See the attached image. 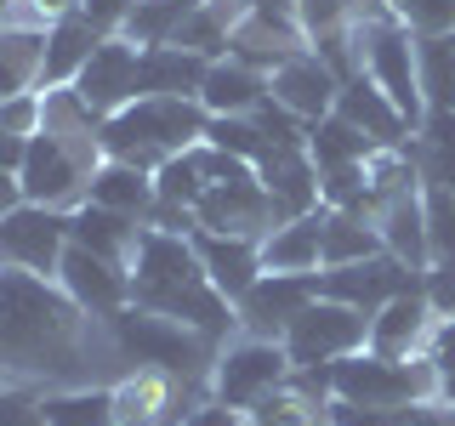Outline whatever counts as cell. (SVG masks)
Returning <instances> with one entry per match:
<instances>
[{"instance_id": "cell-31", "label": "cell", "mask_w": 455, "mask_h": 426, "mask_svg": "<svg viewBox=\"0 0 455 426\" xmlns=\"http://www.w3.org/2000/svg\"><path fill=\"white\" fill-rule=\"evenodd\" d=\"M307 154L319 170H341V165H370L376 142H370L359 125H347L341 114H324L319 125H307Z\"/></svg>"}, {"instance_id": "cell-18", "label": "cell", "mask_w": 455, "mask_h": 426, "mask_svg": "<svg viewBox=\"0 0 455 426\" xmlns=\"http://www.w3.org/2000/svg\"><path fill=\"white\" fill-rule=\"evenodd\" d=\"M296 51H307V35L296 18H274V12H251L234 23V35H228V57L234 63L256 68V75H274L279 63H291Z\"/></svg>"}, {"instance_id": "cell-34", "label": "cell", "mask_w": 455, "mask_h": 426, "mask_svg": "<svg viewBox=\"0 0 455 426\" xmlns=\"http://www.w3.org/2000/svg\"><path fill=\"white\" fill-rule=\"evenodd\" d=\"M194 6L199 0H137L132 23H125V40H132V46H171Z\"/></svg>"}, {"instance_id": "cell-51", "label": "cell", "mask_w": 455, "mask_h": 426, "mask_svg": "<svg viewBox=\"0 0 455 426\" xmlns=\"http://www.w3.org/2000/svg\"><path fill=\"white\" fill-rule=\"evenodd\" d=\"M450 426H455V404H450Z\"/></svg>"}, {"instance_id": "cell-14", "label": "cell", "mask_w": 455, "mask_h": 426, "mask_svg": "<svg viewBox=\"0 0 455 426\" xmlns=\"http://www.w3.org/2000/svg\"><path fill=\"white\" fill-rule=\"evenodd\" d=\"M313 296H319V273H262L245 296H239V307H234L239 330L279 341L284 330H291V319L313 302Z\"/></svg>"}, {"instance_id": "cell-41", "label": "cell", "mask_w": 455, "mask_h": 426, "mask_svg": "<svg viewBox=\"0 0 455 426\" xmlns=\"http://www.w3.org/2000/svg\"><path fill=\"white\" fill-rule=\"evenodd\" d=\"M427 359H433V375H438V398L455 404V319H438L433 341H427Z\"/></svg>"}, {"instance_id": "cell-44", "label": "cell", "mask_w": 455, "mask_h": 426, "mask_svg": "<svg viewBox=\"0 0 455 426\" xmlns=\"http://www.w3.org/2000/svg\"><path fill=\"white\" fill-rule=\"evenodd\" d=\"M68 12H80V0H18V6H12V23H23V28H52L57 18H68Z\"/></svg>"}, {"instance_id": "cell-16", "label": "cell", "mask_w": 455, "mask_h": 426, "mask_svg": "<svg viewBox=\"0 0 455 426\" xmlns=\"http://www.w3.org/2000/svg\"><path fill=\"white\" fill-rule=\"evenodd\" d=\"M137 57H142V46H132L125 35H108L103 46L92 51V63L80 68V80H75L80 103L92 114H103V120L120 114L137 97Z\"/></svg>"}, {"instance_id": "cell-7", "label": "cell", "mask_w": 455, "mask_h": 426, "mask_svg": "<svg viewBox=\"0 0 455 426\" xmlns=\"http://www.w3.org/2000/svg\"><path fill=\"white\" fill-rule=\"evenodd\" d=\"M353 46H359V75L376 80L410 125H421L427 97H421V68H416V35L398 23H364L353 28Z\"/></svg>"}, {"instance_id": "cell-48", "label": "cell", "mask_w": 455, "mask_h": 426, "mask_svg": "<svg viewBox=\"0 0 455 426\" xmlns=\"http://www.w3.org/2000/svg\"><path fill=\"white\" fill-rule=\"evenodd\" d=\"M251 12H274V18H296V0H245Z\"/></svg>"}, {"instance_id": "cell-20", "label": "cell", "mask_w": 455, "mask_h": 426, "mask_svg": "<svg viewBox=\"0 0 455 426\" xmlns=\"http://www.w3.org/2000/svg\"><path fill=\"white\" fill-rule=\"evenodd\" d=\"M336 114L347 125H359V131L376 142V148H404L410 137H416V125L398 114V103L387 91H381L370 75H353V80H341V91H336Z\"/></svg>"}, {"instance_id": "cell-43", "label": "cell", "mask_w": 455, "mask_h": 426, "mask_svg": "<svg viewBox=\"0 0 455 426\" xmlns=\"http://www.w3.org/2000/svg\"><path fill=\"white\" fill-rule=\"evenodd\" d=\"M177 426H245V409H234V404H222V398L199 392V398H188V404H182Z\"/></svg>"}, {"instance_id": "cell-13", "label": "cell", "mask_w": 455, "mask_h": 426, "mask_svg": "<svg viewBox=\"0 0 455 426\" xmlns=\"http://www.w3.org/2000/svg\"><path fill=\"white\" fill-rule=\"evenodd\" d=\"M416 284H421L416 267L398 262L393 250H381V256H364V262H347V267H324L319 296H336V302H347V307L376 312L381 302H393L398 290H416Z\"/></svg>"}, {"instance_id": "cell-22", "label": "cell", "mask_w": 455, "mask_h": 426, "mask_svg": "<svg viewBox=\"0 0 455 426\" xmlns=\"http://www.w3.org/2000/svg\"><path fill=\"white\" fill-rule=\"evenodd\" d=\"M68 233H75V245L108 256V262L132 267L137 250H142V233H148V222L142 217H125V210H108V205H75L68 210Z\"/></svg>"}, {"instance_id": "cell-17", "label": "cell", "mask_w": 455, "mask_h": 426, "mask_svg": "<svg viewBox=\"0 0 455 426\" xmlns=\"http://www.w3.org/2000/svg\"><path fill=\"white\" fill-rule=\"evenodd\" d=\"M256 177H262L267 199H274V217L291 222V217H307V210H319V165H313L307 142H284V148H267V160L256 165Z\"/></svg>"}, {"instance_id": "cell-27", "label": "cell", "mask_w": 455, "mask_h": 426, "mask_svg": "<svg viewBox=\"0 0 455 426\" xmlns=\"http://www.w3.org/2000/svg\"><path fill=\"white\" fill-rule=\"evenodd\" d=\"M262 97H267V75L234 63V57H217L199 80V108L205 114H251Z\"/></svg>"}, {"instance_id": "cell-40", "label": "cell", "mask_w": 455, "mask_h": 426, "mask_svg": "<svg viewBox=\"0 0 455 426\" xmlns=\"http://www.w3.org/2000/svg\"><path fill=\"white\" fill-rule=\"evenodd\" d=\"M421 296L438 319H455V256H438L421 267Z\"/></svg>"}, {"instance_id": "cell-15", "label": "cell", "mask_w": 455, "mask_h": 426, "mask_svg": "<svg viewBox=\"0 0 455 426\" xmlns=\"http://www.w3.org/2000/svg\"><path fill=\"white\" fill-rule=\"evenodd\" d=\"M336 91H341L336 68L324 63L313 46L296 51L291 63H279L274 75H267V97H274L279 108H291L302 125H319L324 114H336Z\"/></svg>"}, {"instance_id": "cell-12", "label": "cell", "mask_w": 455, "mask_h": 426, "mask_svg": "<svg viewBox=\"0 0 455 426\" xmlns=\"http://www.w3.org/2000/svg\"><path fill=\"white\" fill-rule=\"evenodd\" d=\"M114 392V415L120 426H154V421H177L182 404L199 392H188V381H177L171 369H154V364H132L108 381Z\"/></svg>"}, {"instance_id": "cell-25", "label": "cell", "mask_w": 455, "mask_h": 426, "mask_svg": "<svg viewBox=\"0 0 455 426\" xmlns=\"http://www.w3.org/2000/svg\"><path fill=\"white\" fill-rule=\"evenodd\" d=\"M205 57L182 51V46H142L137 57V97H199L205 80Z\"/></svg>"}, {"instance_id": "cell-50", "label": "cell", "mask_w": 455, "mask_h": 426, "mask_svg": "<svg viewBox=\"0 0 455 426\" xmlns=\"http://www.w3.org/2000/svg\"><path fill=\"white\" fill-rule=\"evenodd\" d=\"M154 426H177V421H154Z\"/></svg>"}, {"instance_id": "cell-8", "label": "cell", "mask_w": 455, "mask_h": 426, "mask_svg": "<svg viewBox=\"0 0 455 426\" xmlns=\"http://www.w3.org/2000/svg\"><path fill=\"white\" fill-rule=\"evenodd\" d=\"M75 245L68 233V210H46V205H12L0 217V267H18L35 279H57L63 250Z\"/></svg>"}, {"instance_id": "cell-35", "label": "cell", "mask_w": 455, "mask_h": 426, "mask_svg": "<svg viewBox=\"0 0 455 426\" xmlns=\"http://www.w3.org/2000/svg\"><path fill=\"white\" fill-rule=\"evenodd\" d=\"M205 142L222 148V154H234V160H245V165H262L267 148H274L251 114H211V120H205Z\"/></svg>"}, {"instance_id": "cell-45", "label": "cell", "mask_w": 455, "mask_h": 426, "mask_svg": "<svg viewBox=\"0 0 455 426\" xmlns=\"http://www.w3.org/2000/svg\"><path fill=\"white\" fill-rule=\"evenodd\" d=\"M80 12L92 18L103 35H125V23H132L137 0H80Z\"/></svg>"}, {"instance_id": "cell-9", "label": "cell", "mask_w": 455, "mask_h": 426, "mask_svg": "<svg viewBox=\"0 0 455 426\" xmlns=\"http://www.w3.org/2000/svg\"><path fill=\"white\" fill-rule=\"evenodd\" d=\"M92 160L75 154L68 142H57L52 131L28 137L23 148V165H18V182H23V199L28 205H46V210H75L85 205V188H92Z\"/></svg>"}, {"instance_id": "cell-29", "label": "cell", "mask_w": 455, "mask_h": 426, "mask_svg": "<svg viewBox=\"0 0 455 426\" xmlns=\"http://www.w3.org/2000/svg\"><path fill=\"white\" fill-rule=\"evenodd\" d=\"M381 227L376 217L364 210H324V227H319V256L324 267H347V262H364V256H381Z\"/></svg>"}, {"instance_id": "cell-42", "label": "cell", "mask_w": 455, "mask_h": 426, "mask_svg": "<svg viewBox=\"0 0 455 426\" xmlns=\"http://www.w3.org/2000/svg\"><path fill=\"white\" fill-rule=\"evenodd\" d=\"M296 23L307 40H324L336 28H347V0H296Z\"/></svg>"}, {"instance_id": "cell-21", "label": "cell", "mask_w": 455, "mask_h": 426, "mask_svg": "<svg viewBox=\"0 0 455 426\" xmlns=\"http://www.w3.org/2000/svg\"><path fill=\"white\" fill-rule=\"evenodd\" d=\"M194 250H199V262H205L211 284H217V290H222L234 307H239V296H245L251 284L262 279V239L205 233V227H194Z\"/></svg>"}, {"instance_id": "cell-11", "label": "cell", "mask_w": 455, "mask_h": 426, "mask_svg": "<svg viewBox=\"0 0 455 426\" xmlns=\"http://www.w3.org/2000/svg\"><path fill=\"white\" fill-rule=\"evenodd\" d=\"M57 284L75 307H85L92 319H114L120 307H132V267L108 262V256L85 250V245H68L63 250V267H57Z\"/></svg>"}, {"instance_id": "cell-32", "label": "cell", "mask_w": 455, "mask_h": 426, "mask_svg": "<svg viewBox=\"0 0 455 426\" xmlns=\"http://www.w3.org/2000/svg\"><path fill=\"white\" fill-rule=\"evenodd\" d=\"M46 426H120L114 392L103 381H92V387H52L46 392Z\"/></svg>"}, {"instance_id": "cell-47", "label": "cell", "mask_w": 455, "mask_h": 426, "mask_svg": "<svg viewBox=\"0 0 455 426\" xmlns=\"http://www.w3.org/2000/svg\"><path fill=\"white\" fill-rule=\"evenodd\" d=\"M12 205H23V182H18V170H0V217Z\"/></svg>"}, {"instance_id": "cell-38", "label": "cell", "mask_w": 455, "mask_h": 426, "mask_svg": "<svg viewBox=\"0 0 455 426\" xmlns=\"http://www.w3.org/2000/svg\"><path fill=\"white\" fill-rule=\"evenodd\" d=\"M0 426H46V392L23 381H0Z\"/></svg>"}, {"instance_id": "cell-5", "label": "cell", "mask_w": 455, "mask_h": 426, "mask_svg": "<svg viewBox=\"0 0 455 426\" xmlns=\"http://www.w3.org/2000/svg\"><path fill=\"white\" fill-rule=\"evenodd\" d=\"M279 341H284V352H291L296 369H331L336 359L370 347V312L336 302V296H313Z\"/></svg>"}, {"instance_id": "cell-6", "label": "cell", "mask_w": 455, "mask_h": 426, "mask_svg": "<svg viewBox=\"0 0 455 426\" xmlns=\"http://www.w3.org/2000/svg\"><path fill=\"white\" fill-rule=\"evenodd\" d=\"M291 352H284V341H267V335H228L217 347V364H211V398H222V404L234 409H251L262 404L267 392H279L284 381H291Z\"/></svg>"}, {"instance_id": "cell-2", "label": "cell", "mask_w": 455, "mask_h": 426, "mask_svg": "<svg viewBox=\"0 0 455 426\" xmlns=\"http://www.w3.org/2000/svg\"><path fill=\"white\" fill-rule=\"evenodd\" d=\"M132 302L148 312H165V319L194 324L199 335H211L222 347L228 335H239V312L234 302L211 284L205 262L194 250V233H165V227H148L142 233V250L132 262Z\"/></svg>"}, {"instance_id": "cell-33", "label": "cell", "mask_w": 455, "mask_h": 426, "mask_svg": "<svg viewBox=\"0 0 455 426\" xmlns=\"http://www.w3.org/2000/svg\"><path fill=\"white\" fill-rule=\"evenodd\" d=\"M416 68H421L427 108H450L455 114V35L416 40Z\"/></svg>"}, {"instance_id": "cell-1", "label": "cell", "mask_w": 455, "mask_h": 426, "mask_svg": "<svg viewBox=\"0 0 455 426\" xmlns=\"http://www.w3.org/2000/svg\"><path fill=\"white\" fill-rule=\"evenodd\" d=\"M125 369L108 319H92L63 296L57 279L0 267V381L23 387H92Z\"/></svg>"}, {"instance_id": "cell-19", "label": "cell", "mask_w": 455, "mask_h": 426, "mask_svg": "<svg viewBox=\"0 0 455 426\" xmlns=\"http://www.w3.org/2000/svg\"><path fill=\"white\" fill-rule=\"evenodd\" d=\"M438 330V312L427 307L421 284L416 290H398L393 302H381L370 312V352H387V359H416L427 352V341Z\"/></svg>"}, {"instance_id": "cell-24", "label": "cell", "mask_w": 455, "mask_h": 426, "mask_svg": "<svg viewBox=\"0 0 455 426\" xmlns=\"http://www.w3.org/2000/svg\"><path fill=\"white\" fill-rule=\"evenodd\" d=\"M103 28H97L85 12H68V18H57L46 28V68H40V91L46 85H75L80 80V68L92 63V51L103 46Z\"/></svg>"}, {"instance_id": "cell-46", "label": "cell", "mask_w": 455, "mask_h": 426, "mask_svg": "<svg viewBox=\"0 0 455 426\" xmlns=\"http://www.w3.org/2000/svg\"><path fill=\"white\" fill-rule=\"evenodd\" d=\"M23 148H28V142L12 137L6 125H0V170H18V165H23Z\"/></svg>"}, {"instance_id": "cell-39", "label": "cell", "mask_w": 455, "mask_h": 426, "mask_svg": "<svg viewBox=\"0 0 455 426\" xmlns=\"http://www.w3.org/2000/svg\"><path fill=\"white\" fill-rule=\"evenodd\" d=\"M0 125H6L12 137H40V125H46V91H18V97H0Z\"/></svg>"}, {"instance_id": "cell-10", "label": "cell", "mask_w": 455, "mask_h": 426, "mask_svg": "<svg viewBox=\"0 0 455 426\" xmlns=\"http://www.w3.org/2000/svg\"><path fill=\"white\" fill-rule=\"evenodd\" d=\"M194 222L205 227V233H239V239H262L267 227H274V199H267L262 177L251 170H239V177H222V182H205L194 199Z\"/></svg>"}, {"instance_id": "cell-4", "label": "cell", "mask_w": 455, "mask_h": 426, "mask_svg": "<svg viewBox=\"0 0 455 426\" xmlns=\"http://www.w3.org/2000/svg\"><path fill=\"white\" fill-rule=\"evenodd\" d=\"M108 335L120 347L125 369L132 364H154V369H171L177 381H188V392H211V364H217V341L199 335L194 324L182 319H165V312H148V307H120L108 319Z\"/></svg>"}, {"instance_id": "cell-30", "label": "cell", "mask_w": 455, "mask_h": 426, "mask_svg": "<svg viewBox=\"0 0 455 426\" xmlns=\"http://www.w3.org/2000/svg\"><path fill=\"white\" fill-rule=\"evenodd\" d=\"M40 68H46V28H23V23L0 28V97L35 91Z\"/></svg>"}, {"instance_id": "cell-36", "label": "cell", "mask_w": 455, "mask_h": 426, "mask_svg": "<svg viewBox=\"0 0 455 426\" xmlns=\"http://www.w3.org/2000/svg\"><path fill=\"white\" fill-rule=\"evenodd\" d=\"M387 6H393V23L410 28L416 40L455 35V0H387Z\"/></svg>"}, {"instance_id": "cell-3", "label": "cell", "mask_w": 455, "mask_h": 426, "mask_svg": "<svg viewBox=\"0 0 455 426\" xmlns=\"http://www.w3.org/2000/svg\"><path fill=\"white\" fill-rule=\"evenodd\" d=\"M205 120L199 97H132L120 114L103 120V154L142 170H160L165 160L188 154L205 142Z\"/></svg>"}, {"instance_id": "cell-26", "label": "cell", "mask_w": 455, "mask_h": 426, "mask_svg": "<svg viewBox=\"0 0 455 426\" xmlns=\"http://www.w3.org/2000/svg\"><path fill=\"white\" fill-rule=\"evenodd\" d=\"M92 205H108V210H125V217H154L160 193H154V170L142 165H125V160H103L92 170V188H85Z\"/></svg>"}, {"instance_id": "cell-49", "label": "cell", "mask_w": 455, "mask_h": 426, "mask_svg": "<svg viewBox=\"0 0 455 426\" xmlns=\"http://www.w3.org/2000/svg\"><path fill=\"white\" fill-rule=\"evenodd\" d=\"M12 6H18V0H0V28L12 23Z\"/></svg>"}, {"instance_id": "cell-37", "label": "cell", "mask_w": 455, "mask_h": 426, "mask_svg": "<svg viewBox=\"0 0 455 426\" xmlns=\"http://www.w3.org/2000/svg\"><path fill=\"white\" fill-rule=\"evenodd\" d=\"M421 210H427V250L455 256V193L450 188H421Z\"/></svg>"}, {"instance_id": "cell-23", "label": "cell", "mask_w": 455, "mask_h": 426, "mask_svg": "<svg viewBox=\"0 0 455 426\" xmlns=\"http://www.w3.org/2000/svg\"><path fill=\"white\" fill-rule=\"evenodd\" d=\"M319 227H324V205L307 210V217L274 222L262 233V273H324Z\"/></svg>"}, {"instance_id": "cell-28", "label": "cell", "mask_w": 455, "mask_h": 426, "mask_svg": "<svg viewBox=\"0 0 455 426\" xmlns=\"http://www.w3.org/2000/svg\"><path fill=\"white\" fill-rule=\"evenodd\" d=\"M410 160L421 170V188L455 193V114L450 108H427V120L410 137Z\"/></svg>"}]
</instances>
